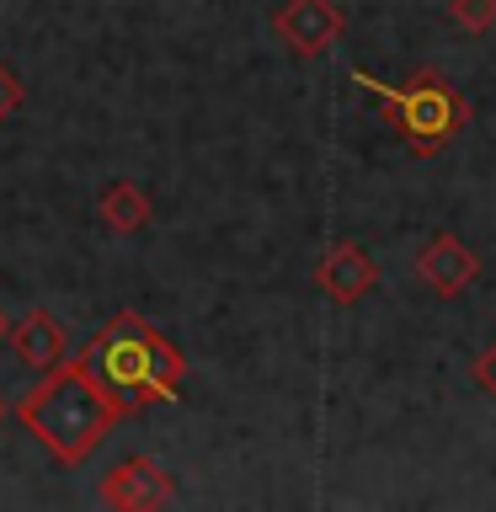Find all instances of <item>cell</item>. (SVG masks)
<instances>
[{
  "instance_id": "obj_1",
  "label": "cell",
  "mask_w": 496,
  "mask_h": 512,
  "mask_svg": "<svg viewBox=\"0 0 496 512\" xmlns=\"http://www.w3.org/2000/svg\"><path fill=\"white\" fill-rule=\"evenodd\" d=\"M75 358L91 368V379L107 390L118 416H139L150 406L176 400V384L187 374L182 347L166 331H155L139 310H118L107 326H96V336Z\"/></svg>"
},
{
  "instance_id": "obj_9",
  "label": "cell",
  "mask_w": 496,
  "mask_h": 512,
  "mask_svg": "<svg viewBox=\"0 0 496 512\" xmlns=\"http://www.w3.org/2000/svg\"><path fill=\"white\" fill-rule=\"evenodd\" d=\"M150 214H155L150 198H144L134 182H123V176L96 192V219H102L112 235H139L144 224H150Z\"/></svg>"
},
{
  "instance_id": "obj_7",
  "label": "cell",
  "mask_w": 496,
  "mask_h": 512,
  "mask_svg": "<svg viewBox=\"0 0 496 512\" xmlns=\"http://www.w3.org/2000/svg\"><path fill=\"white\" fill-rule=\"evenodd\" d=\"M416 272H422V283L432 288V294L454 299L480 278V256L464 246L459 235H432L422 246V256H416Z\"/></svg>"
},
{
  "instance_id": "obj_5",
  "label": "cell",
  "mask_w": 496,
  "mask_h": 512,
  "mask_svg": "<svg viewBox=\"0 0 496 512\" xmlns=\"http://www.w3.org/2000/svg\"><path fill=\"white\" fill-rule=\"evenodd\" d=\"M347 16L336 0H283L278 16H272V32H278V43L288 48V54L299 59H315L326 54V48L342 38Z\"/></svg>"
},
{
  "instance_id": "obj_13",
  "label": "cell",
  "mask_w": 496,
  "mask_h": 512,
  "mask_svg": "<svg viewBox=\"0 0 496 512\" xmlns=\"http://www.w3.org/2000/svg\"><path fill=\"white\" fill-rule=\"evenodd\" d=\"M6 336H11V315L0 310V342H6Z\"/></svg>"
},
{
  "instance_id": "obj_2",
  "label": "cell",
  "mask_w": 496,
  "mask_h": 512,
  "mask_svg": "<svg viewBox=\"0 0 496 512\" xmlns=\"http://www.w3.org/2000/svg\"><path fill=\"white\" fill-rule=\"evenodd\" d=\"M16 422L38 438L59 464H86L96 448L112 438V427L123 422L107 390L91 379V368L75 358L54 363L32 390L16 400Z\"/></svg>"
},
{
  "instance_id": "obj_14",
  "label": "cell",
  "mask_w": 496,
  "mask_h": 512,
  "mask_svg": "<svg viewBox=\"0 0 496 512\" xmlns=\"http://www.w3.org/2000/svg\"><path fill=\"white\" fill-rule=\"evenodd\" d=\"M0 422H6V395H0Z\"/></svg>"
},
{
  "instance_id": "obj_11",
  "label": "cell",
  "mask_w": 496,
  "mask_h": 512,
  "mask_svg": "<svg viewBox=\"0 0 496 512\" xmlns=\"http://www.w3.org/2000/svg\"><path fill=\"white\" fill-rule=\"evenodd\" d=\"M22 102H27V86H22V75H16L11 64H0V123H6V118H11V112L22 107Z\"/></svg>"
},
{
  "instance_id": "obj_10",
  "label": "cell",
  "mask_w": 496,
  "mask_h": 512,
  "mask_svg": "<svg viewBox=\"0 0 496 512\" xmlns=\"http://www.w3.org/2000/svg\"><path fill=\"white\" fill-rule=\"evenodd\" d=\"M448 22L459 32H470V38H480V32L496 27V0H448Z\"/></svg>"
},
{
  "instance_id": "obj_8",
  "label": "cell",
  "mask_w": 496,
  "mask_h": 512,
  "mask_svg": "<svg viewBox=\"0 0 496 512\" xmlns=\"http://www.w3.org/2000/svg\"><path fill=\"white\" fill-rule=\"evenodd\" d=\"M11 347H16V358H22L27 368H38V374H48L54 363H64L75 352L70 326H64L54 310H27L11 326Z\"/></svg>"
},
{
  "instance_id": "obj_12",
  "label": "cell",
  "mask_w": 496,
  "mask_h": 512,
  "mask_svg": "<svg viewBox=\"0 0 496 512\" xmlns=\"http://www.w3.org/2000/svg\"><path fill=\"white\" fill-rule=\"evenodd\" d=\"M470 374H475V384H480V390H486V395L496 400V342H486V347H480V358H475V368H470Z\"/></svg>"
},
{
  "instance_id": "obj_4",
  "label": "cell",
  "mask_w": 496,
  "mask_h": 512,
  "mask_svg": "<svg viewBox=\"0 0 496 512\" xmlns=\"http://www.w3.org/2000/svg\"><path fill=\"white\" fill-rule=\"evenodd\" d=\"M176 480L160 459L150 454H128L102 475V502L118 512H150V507H171Z\"/></svg>"
},
{
  "instance_id": "obj_6",
  "label": "cell",
  "mask_w": 496,
  "mask_h": 512,
  "mask_svg": "<svg viewBox=\"0 0 496 512\" xmlns=\"http://www.w3.org/2000/svg\"><path fill=\"white\" fill-rule=\"evenodd\" d=\"M379 262L368 256L358 240H336V246L315 262V288L336 304H358L363 294H374Z\"/></svg>"
},
{
  "instance_id": "obj_3",
  "label": "cell",
  "mask_w": 496,
  "mask_h": 512,
  "mask_svg": "<svg viewBox=\"0 0 496 512\" xmlns=\"http://www.w3.org/2000/svg\"><path fill=\"white\" fill-rule=\"evenodd\" d=\"M347 80L368 91V102L384 112V123L395 128L400 144H406L416 160L443 155L448 144L459 139V128L470 123V96H464L443 70H432V64H422L406 86H384V80H374L368 70H347Z\"/></svg>"
}]
</instances>
